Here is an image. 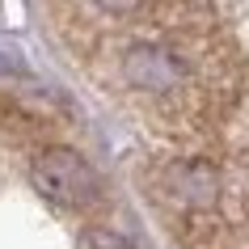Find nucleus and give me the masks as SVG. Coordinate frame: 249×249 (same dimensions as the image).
Wrapping results in <instances>:
<instances>
[{
    "instance_id": "nucleus-3",
    "label": "nucleus",
    "mask_w": 249,
    "mask_h": 249,
    "mask_svg": "<svg viewBox=\"0 0 249 249\" xmlns=\"http://www.w3.org/2000/svg\"><path fill=\"white\" fill-rule=\"evenodd\" d=\"M123 72H127V80L135 89H148V93H178L186 85V76H190L186 59L173 47H152V42L131 47L123 55Z\"/></svg>"
},
{
    "instance_id": "nucleus-5",
    "label": "nucleus",
    "mask_w": 249,
    "mask_h": 249,
    "mask_svg": "<svg viewBox=\"0 0 249 249\" xmlns=\"http://www.w3.org/2000/svg\"><path fill=\"white\" fill-rule=\"evenodd\" d=\"M85 249H131L123 236H114V232H106V228H97V232H89L85 236Z\"/></svg>"
},
{
    "instance_id": "nucleus-1",
    "label": "nucleus",
    "mask_w": 249,
    "mask_h": 249,
    "mask_svg": "<svg viewBox=\"0 0 249 249\" xmlns=\"http://www.w3.org/2000/svg\"><path fill=\"white\" fill-rule=\"evenodd\" d=\"M30 182L47 203L68 207V211L93 207L97 195H102V182H97L93 165L72 148H42L38 157L30 160Z\"/></svg>"
},
{
    "instance_id": "nucleus-2",
    "label": "nucleus",
    "mask_w": 249,
    "mask_h": 249,
    "mask_svg": "<svg viewBox=\"0 0 249 249\" xmlns=\"http://www.w3.org/2000/svg\"><path fill=\"white\" fill-rule=\"evenodd\" d=\"M157 195L173 207H182L186 215H198V211H211L220 203V173H215L211 160H198V157L165 160Z\"/></svg>"
},
{
    "instance_id": "nucleus-4",
    "label": "nucleus",
    "mask_w": 249,
    "mask_h": 249,
    "mask_svg": "<svg viewBox=\"0 0 249 249\" xmlns=\"http://www.w3.org/2000/svg\"><path fill=\"white\" fill-rule=\"evenodd\" d=\"M182 236V249H224V224L211 215V211H198V215H186V224L178 228Z\"/></svg>"
}]
</instances>
